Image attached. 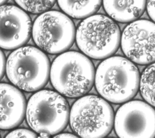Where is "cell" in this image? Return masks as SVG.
I'll return each mask as SVG.
<instances>
[{"label": "cell", "mask_w": 155, "mask_h": 138, "mask_svg": "<svg viewBox=\"0 0 155 138\" xmlns=\"http://www.w3.org/2000/svg\"><path fill=\"white\" fill-rule=\"evenodd\" d=\"M139 72L128 59L110 57L98 66L94 84L97 92L107 101L122 103L133 98L140 85Z\"/></svg>", "instance_id": "6da1fadb"}, {"label": "cell", "mask_w": 155, "mask_h": 138, "mask_svg": "<svg viewBox=\"0 0 155 138\" xmlns=\"http://www.w3.org/2000/svg\"><path fill=\"white\" fill-rule=\"evenodd\" d=\"M92 61L84 54L68 51L58 55L50 68V81L61 94L70 98L81 97L91 89L95 80Z\"/></svg>", "instance_id": "7a4b0ae2"}, {"label": "cell", "mask_w": 155, "mask_h": 138, "mask_svg": "<svg viewBox=\"0 0 155 138\" xmlns=\"http://www.w3.org/2000/svg\"><path fill=\"white\" fill-rule=\"evenodd\" d=\"M47 55L34 46H24L8 57L6 74L10 81L19 89L33 92L44 88L50 74Z\"/></svg>", "instance_id": "3957f363"}, {"label": "cell", "mask_w": 155, "mask_h": 138, "mask_svg": "<svg viewBox=\"0 0 155 138\" xmlns=\"http://www.w3.org/2000/svg\"><path fill=\"white\" fill-rule=\"evenodd\" d=\"M76 41L79 49L96 60L108 58L117 50L120 31L111 18L101 14L84 19L78 26Z\"/></svg>", "instance_id": "277c9868"}, {"label": "cell", "mask_w": 155, "mask_h": 138, "mask_svg": "<svg viewBox=\"0 0 155 138\" xmlns=\"http://www.w3.org/2000/svg\"><path fill=\"white\" fill-rule=\"evenodd\" d=\"M70 112L68 103L63 96L54 91L44 89L30 98L27 105L26 119L35 132L51 136L66 127Z\"/></svg>", "instance_id": "5b68a950"}, {"label": "cell", "mask_w": 155, "mask_h": 138, "mask_svg": "<svg viewBox=\"0 0 155 138\" xmlns=\"http://www.w3.org/2000/svg\"><path fill=\"white\" fill-rule=\"evenodd\" d=\"M72 130L81 138H103L111 131L114 112L104 98L87 95L77 100L70 112Z\"/></svg>", "instance_id": "8992f818"}, {"label": "cell", "mask_w": 155, "mask_h": 138, "mask_svg": "<svg viewBox=\"0 0 155 138\" xmlns=\"http://www.w3.org/2000/svg\"><path fill=\"white\" fill-rule=\"evenodd\" d=\"M75 27L65 14L50 10L39 15L32 27V36L36 45L51 54L68 50L76 38Z\"/></svg>", "instance_id": "52a82bcc"}, {"label": "cell", "mask_w": 155, "mask_h": 138, "mask_svg": "<svg viewBox=\"0 0 155 138\" xmlns=\"http://www.w3.org/2000/svg\"><path fill=\"white\" fill-rule=\"evenodd\" d=\"M114 129L119 138H154L155 109L140 100L122 105L114 118Z\"/></svg>", "instance_id": "ba28073f"}, {"label": "cell", "mask_w": 155, "mask_h": 138, "mask_svg": "<svg viewBox=\"0 0 155 138\" xmlns=\"http://www.w3.org/2000/svg\"><path fill=\"white\" fill-rule=\"evenodd\" d=\"M121 48L133 63L148 64L155 63V23L146 19L136 20L124 29Z\"/></svg>", "instance_id": "9c48e42d"}, {"label": "cell", "mask_w": 155, "mask_h": 138, "mask_svg": "<svg viewBox=\"0 0 155 138\" xmlns=\"http://www.w3.org/2000/svg\"><path fill=\"white\" fill-rule=\"evenodd\" d=\"M0 14L1 47L6 50L21 47L32 33L30 16L19 7L12 5H2Z\"/></svg>", "instance_id": "30bf717a"}, {"label": "cell", "mask_w": 155, "mask_h": 138, "mask_svg": "<svg viewBox=\"0 0 155 138\" xmlns=\"http://www.w3.org/2000/svg\"><path fill=\"white\" fill-rule=\"evenodd\" d=\"M1 129L18 126L26 113V102L24 94L16 87L5 83L1 85Z\"/></svg>", "instance_id": "8fae6325"}, {"label": "cell", "mask_w": 155, "mask_h": 138, "mask_svg": "<svg viewBox=\"0 0 155 138\" xmlns=\"http://www.w3.org/2000/svg\"><path fill=\"white\" fill-rule=\"evenodd\" d=\"M107 13L116 21L125 23L134 22L144 12L145 1H104Z\"/></svg>", "instance_id": "7c38bea8"}, {"label": "cell", "mask_w": 155, "mask_h": 138, "mask_svg": "<svg viewBox=\"0 0 155 138\" xmlns=\"http://www.w3.org/2000/svg\"><path fill=\"white\" fill-rule=\"evenodd\" d=\"M60 8L74 18H84L92 16L101 7V1H58Z\"/></svg>", "instance_id": "4fadbf2b"}, {"label": "cell", "mask_w": 155, "mask_h": 138, "mask_svg": "<svg viewBox=\"0 0 155 138\" xmlns=\"http://www.w3.org/2000/svg\"><path fill=\"white\" fill-rule=\"evenodd\" d=\"M139 89L143 99L155 107V63L147 67L142 73Z\"/></svg>", "instance_id": "5bb4252c"}, {"label": "cell", "mask_w": 155, "mask_h": 138, "mask_svg": "<svg viewBox=\"0 0 155 138\" xmlns=\"http://www.w3.org/2000/svg\"><path fill=\"white\" fill-rule=\"evenodd\" d=\"M17 4L24 10L31 13H44L51 9L55 1H16Z\"/></svg>", "instance_id": "9a60e30c"}, {"label": "cell", "mask_w": 155, "mask_h": 138, "mask_svg": "<svg viewBox=\"0 0 155 138\" xmlns=\"http://www.w3.org/2000/svg\"><path fill=\"white\" fill-rule=\"evenodd\" d=\"M38 136L27 129H16L9 133L5 138H38Z\"/></svg>", "instance_id": "2e32d148"}, {"label": "cell", "mask_w": 155, "mask_h": 138, "mask_svg": "<svg viewBox=\"0 0 155 138\" xmlns=\"http://www.w3.org/2000/svg\"><path fill=\"white\" fill-rule=\"evenodd\" d=\"M147 9L148 15L155 22V1H148L147 3Z\"/></svg>", "instance_id": "e0dca14e"}, {"label": "cell", "mask_w": 155, "mask_h": 138, "mask_svg": "<svg viewBox=\"0 0 155 138\" xmlns=\"http://www.w3.org/2000/svg\"><path fill=\"white\" fill-rule=\"evenodd\" d=\"M53 138H79V137L71 133H61L54 136Z\"/></svg>", "instance_id": "ac0fdd59"}, {"label": "cell", "mask_w": 155, "mask_h": 138, "mask_svg": "<svg viewBox=\"0 0 155 138\" xmlns=\"http://www.w3.org/2000/svg\"><path fill=\"white\" fill-rule=\"evenodd\" d=\"M1 61H2V67H1V77H3L4 73L5 72V57L4 55V53L2 51H1Z\"/></svg>", "instance_id": "d6986e66"}, {"label": "cell", "mask_w": 155, "mask_h": 138, "mask_svg": "<svg viewBox=\"0 0 155 138\" xmlns=\"http://www.w3.org/2000/svg\"><path fill=\"white\" fill-rule=\"evenodd\" d=\"M38 138H51L50 135L47 133H41L39 134V136L38 137Z\"/></svg>", "instance_id": "ffe728a7"}]
</instances>
